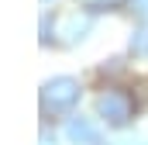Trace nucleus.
<instances>
[{
  "instance_id": "3",
  "label": "nucleus",
  "mask_w": 148,
  "mask_h": 145,
  "mask_svg": "<svg viewBox=\"0 0 148 145\" xmlns=\"http://www.w3.org/2000/svg\"><path fill=\"white\" fill-rule=\"evenodd\" d=\"M97 14L90 7H69L62 14H55V45H79L93 31Z\"/></svg>"
},
{
  "instance_id": "12",
  "label": "nucleus",
  "mask_w": 148,
  "mask_h": 145,
  "mask_svg": "<svg viewBox=\"0 0 148 145\" xmlns=\"http://www.w3.org/2000/svg\"><path fill=\"white\" fill-rule=\"evenodd\" d=\"M127 145H148V138H134V142H127Z\"/></svg>"
},
{
  "instance_id": "11",
  "label": "nucleus",
  "mask_w": 148,
  "mask_h": 145,
  "mask_svg": "<svg viewBox=\"0 0 148 145\" xmlns=\"http://www.w3.org/2000/svg\"><path fill=\"white\" fill-rule=\"evenodd\" d=\"M41 145H55V135L48 138V128H41Z\"/></svg>"
},
{
  "instance_id": "5",
  "label": "nucleus",
  "mask_w": 148,
  "mask_h": 145,
  "mask_svg": "<svg viewBox=\"0 0 148 145\" xmlns=\"http://www.w3.org/2000/svg\"><path fill=\"white\" fill-rule=\"evenodd\" d=\"M124 72H127V62H124V59H107L103 66H97V76H100V79H107L103 86H117Z\"/></svg>"
},
{
  "instance_id": "1",
  "label": "nucleus",
  "mask_w": 148,
  "mask_h": 145,
  "mask_svg": "<svg viewBox=\"0 0 148 145\" xmlns=\"http://www.w3.org/2000/svg\"><path fill=\"white\" fill-rule=\"evenodd\" d=\"M83 100V83L69 76V72H59L52 79L41 83L38 90V107H41V117L45 121H55V117H73L76 107Z\"/></svg>"
},
{
  "instance_id": "7",
  "label": "nucleus",
  "mask_w": 148,
  "mask_h": 145,
  "mask_svg": "<svg viewBox=\"0 0 148 145\" xmlns=\"http://www.w3.org/2000/svg\"><path fill=\"white\" fill-rule=\"evenodd\" d=\"M131 0H90L86 7L93 10V14H103V10H124Z\"/></svg>"
},
{
  "instance_id": "8",
  "label": "nucleus",
  "mask_w": 148,
  "mask_h": 145,
  "mask_svg": "<svg viewBox=\"0 0 148 145\" xmlns=\"http://www.w3.org/2000/svg\"><path fill=\"white\" fill-rule=\"evenodd\" d=\"M41 45H55V14H41Z\"/></svg>"
},
{
  "instance_id": "4",
  "label": "nucleus",
  "mask_w": 148,
  "mask_h": 145,
  "mask_svg": "<svg viewBox=\"0 0 148 145\" xmlns=\"http://www.w3.org/2000/svg\"><path fill=\"white\" fill-rule=\"evenodd\" d=\"M66 138L69 145H103V135H100V124L93 117H83V114H73L66 117Z\"/></svg>"
},
{
  "instance_id": "9",
  "label": "nucleus",
  "mask_w": 148,
  "mask_h": 145,
  "mask_svg": "<svg viewBox=\"0 0 148 145\" xmlns=\"http://www.w3.org/2000/svg\"><path fill=\"white\" fill-rule=\"evenodd\" d=\"M131 90H134L138 104H141V107H148V76H141V79H134V86H131Z\"/></svg>"
},
{
  "instance_id": "6",
  "label": "nucleus",
  "mask_w": 148,
  "mask_h": 145,
  "mask_svg": "<svg viewBox=\"0 0 148 145\" xmlns=\"http://www.w3.org/2000/svg\"><path fill=\"white\" fill-rule=\"evenodd\" d=\"M131 55L134 59H148V21L131 31Z\"/></svg>"
},
{
  "instance_id": "13",
  "label": "nucleus",
  "mask_w": 148,
  "mask_h": 145,
  "mask_svg": "<svg viewBox=\"0 0 148 145\" xmlns=\"http://www.w3.org/2000/svg\"><path fill=\"white\" fill-rule=\"evenodd\" d=\"M41 3H45V7H55V3H62V0H41Z\"/></svg>"
},
{
  "instance_id": "10",
  "label": "nucleus",
  "mask_w": 148,
  "mask_h": 145,
  "mask_svg": "<svg viewBox=\"0 0 148 145\" xmlns=\"http://www.w3.org/2000/svg\"><path fill=\"white\" fill-rule=\"evenodd\" d=\"M127 10H131L138 21H148V0H131V3H127Z\"/></svg>"
},
{
  "instance_id": "2",
  "label": "nucleus",
  "mask_w": 148,
  "mask_h": 145,
  "mask_svg": "<svg viewBox=\"0 0 148 145\" xmlns=\"http://www.w3.org/2000/svg\"><path fill=\"white\" fill-rule=\"evenodd\" d=\"M93 110H97V121L100 124H107L114 131H124V128H131L134 124V117H138V97H134V90H127V86H100V93H97V100H93Z\"/></svg>"
}]
</instances>
